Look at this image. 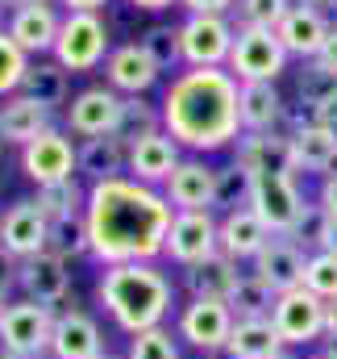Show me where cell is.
Instances as JSON below:
<instances>
[{
	"mask_svg": "<svg viewBox=\"0 0 337 359\" xmlns=\"http://www.w3.org/2000/svg\"><path fill=\"white\" fill-rule=\"evenodd\" d=\"M17 288H21V297L38 301L46 309H59L71 297V264L50 251H38L17 264Z\"/></svg>",
	"mask_w": 337,
	"mask_h": 359,
	"instance_id": "cell-16",
	"label": "cell"
},
{
	"mask_svg": "<svg viewBox=\"0 0 337 359\" xmlns=\"http://www.w3.org/2000/svg\"><path fill=\"white\" fill-rule=\"evenodd\" d=\"M321 343L337 347V301H325V339Z\"/></svg>",
	"mask_w": 337,
	"mask_h": 359,
	"instance_id": "cell-48",
	"label": "cell"
},
{
	"mask_svg": "<svg viewBox=\"0 0 337 359\" xmlns=\"http://www.w3.org/2000/svg\"><path fill=\"white\" fill-rule=\"evenodd\" d=\"M121 92H113L108 84H92L80 88L67 100V134L76 138H100V134H117L121 126Z\"/></svg>",
	"mask_w": 337,
	"mask_h": 359,
	"instance_id": "cell-13",
	"label": "cell"
},
{
	"mask_svg": "<svg viewBox=\"0 0 337 359\" xmlns=\"http://www.w3.org/2000/svg\"><path fill=\"white\" fill-rule=\"evenodd\" d=\"M275 297H279V292H275L271 284H262L254 271H246V276L238 280L234 297H229V309H234V318H271Z\"/></svg>",
	"mask_w": 337,
	"mask_h": 359,
	"instance_id": "cell-37",
	"label": "cell"
},
{
	"mask_svg": "<svg viewBox=\"0 0 337 359\" xmlns=\"http://www.w3.org/2000/svg\"><path fill=\"white\" fill-rule=\"evenodd\" d=\"M271 359H300V355H296V351H292V347H283V351H279V355H271Z\"/></svg>",
	"mask_w": 337,
	"mask_h": 359,
	"instance_id": "cell-55",
	"label": "cell"
},
{
	"mask_svg": "<svg viewBox=\"0 0 337 359\" xmlns=\"http://www.w3.org/2000/svg\"><path fill=\"white\" fill-rule=\"evenodd\" d=\"M87 243L100 268L113 264H159L167 247L175 209L163 188L138 184L129 176L87 184Z\"/></svg>",
	"mask_w": 337,
	"mask_h": 359,
	"instance_id": "cell-1",
	"label": "cell"
},
{
	"mask_svg": "<svg viewBox=\"0 0 337 359\" xmlns=\"http://www.w3.org/2000/svg\"><path fill=\"white\" fill-rule=\"evenodd\" d=\"M100 72H104V84L113 92H121V96H146V92L163 80V67L150 59V50L142 42L113 46Z\"/></svg>",
	"mask_w": 337,
	"mask_h": 359,
	"instance_id": "cell-17",
	"label": "cell"
},
{
	"mask_svg": "<svg viewBox=\"0 0 337 359\" xmlns=\"http://www.w3.org/2000/svg\"><path fill=\"white\" fill-rule=\"evenodd\" d=\"M317 59H321L325 67H334V72H337V25L329 29V38H325V46H321V55H317Z\"/></svg>",
	"mask_w": 337,
	"mask_h": 359,
	"instance_id": "cell-49",
	"label": "cell"
},
{
	"mask_svg": "<svg viewBox=\"0 0 337 359\" xmlns=\"http://www.w3.org/2000/svg\"><path fill=\"white\" fill-rule=\"evenodd\" d=\"M59 25H63V13L55 0H38V4H17L8 8V38L29 55V59H46L59 42Z\"/></svg>",
	"mask_w": 337,
	"mask_h": 359,
	"instance_id": "cell-14",
	"label": "cell"
},
{
	"mask_svg": "<svg viewBox=\"0 0 337 359\" xmlns=\"http://www.w3.org/2000/svg\"><path fill=\"white\" fill-rule=\"evenodd\" d=\"M42 359H55V355H42Z\"/></svg>",
	"mask_w": 337,
	"mask_h": 359,
	"instance_id": "cell-61",
	"label": "cell"
},
{
	"mask_svg": "<svg viewBox=\"0 0 337 359\" xmlns=\"http://www.w3.org/2000/svg\"><path fill=\"white\" fill-rule=\"evenodd\" d=\"M287 147H292V172L296 176H337V138L329 130L313 126V117L304 126L287 130Z\"/></svg>",
	"mask_w": 337,
	"mask_h": 359,
	"instance_id": "cell-22",
	"label": "cell"
},
{
	"mask_svg": "<svg viewBox=\"0 0 337 359\" xmlns=\"http://www.w3.org/2000/svg\"><path fill=\"white\" fill-rule=\"evenodd\" d=\"M229 330H234V309L229 301H200V297H187L179 309H175V339L200 355H221L225 343H229Z\"/></svg>",
	"mask_w": 337,
	"mask_h": 359,
	"instance_id": "cell-6",
	"label": "cell"
},
{
	"mask_svg": "<svg viewBox=\"0 0 337 359\" xmlns=\"http://www.w3.org/2000/svg\"><path fill=\"white\" fill-rule=\"evenodd\" d=\"M8 301H13V297H8V292H0V322H4V313H8Z\"/></svg>",
	"mask_w": 337,
	"mask_h": 359,
	"instance_id": "cell-54",
	"label": "cell"
},
{
	"mask_svg": "<svg viewBox=\"0 0 337 359\" xmlns=\"http://www.w3.org/2000/svg\"><path fill=\"white\" fill-rule=\"evenodd\" d=\"M317 205H321V209H325V213H329V217L337 222V176H325V180H321Z\"/></svg>",
	"mask_w": 337,
	"mask_h": 359,
	"instance_id": "cell-45",
	"label": "cell"
},
{
	"mask_svg": "<svg viewBox=\"0 0 337 359\" xmlns=\"http://www.w3.org/2000/svg\"><path fill=\"white\" fill-rule=\"evenodd\" d=\"M92 359H125V355H113V351H100V355H92Z\"/></svg>",
	"mask_w": 337,
	"mask_h": 359,
	"instance_id": "cell-58",
	"label": "cell"
},
{
	"mask_svg": "<svg viewBox=\"0 0 337 359\" xmlns=\"http://www.w3.org/2000/svg\"><path fill=\"white\" fill-rule=\"evenodd\" d=\"M271 326L283 339V347H292V351L317 347L325 339V301L317 292H308L304 284L300 288H287L271 305Z\"/></svg>",
	"mask_w": 337,
	"mask_h": 359,
	"instance_id": "cell-5",
	"label": "cell"
},
{
	"mask_svg": "<svg viewBox=\"0 0 337 359\" xmlns=\"http://www.w3.org/2000/svg\"><path fill=\"white\" fill-rule=\"evenodd\" d=\"M155 130H163V109H159L155 100H146V96H125V100H121L117 138H121L125 147H134L138 138H146V134H155Z\"/></svg>",
	"mask_w": 337,
	"mask_h": 359,
	"instance_id": "cell-35",
	"label": "cell"
},
{
	"mask_svg": "<svg viewBox=\"0 0 337 359\" xmlns=\"http://www.w3.org/2000/svg\"><path fill=\"white\" fill-rule=\"evenodd\" d=\"M25 67H29V55L8 38V29H0V100L13 96V92H21Z\"/></svg>",
	"mask_w": 337,
	"mask_h": 359,
	"instance_id": "cell-43",
	"label": "cell"
},
{
	"mask_svg": "<svg viewBox=\"0 0 337 359\" xmlns=\"http://www.w3.org/2000/svg\"><path fill=\"white\" fill-rule=\"evenodd\" d=\"M242 276H246V271H242L238 259H229V255L217 251V255H208V259H200V264H192V268H179V284L187 288V297H200V301H229Z\"/></svg>",
	"mask_w": 337,
	"mask_h": 359,
	"instance_id": "cell-25",
	"label": "cell"
},
{
	"mask_svg": "<svg viewBox=\"0 0 337 359\" xmlns=\"http://www.w3.org/2000/svg\"><path fill=\"white\" fill-rule=\"evenodd\" d=\"M125 359H183V343L175 339L171 326H155V330H142L129 339Z\"/></svg>",
	"mask_w": 337,
	"mask_h": 359,
	"instance_id": "cell-38",
	"label": "cell"
},
{
	"mask_svg": "<svg viewBox=\"0 0 337 359\" xmlns=\"http://www.w3.org/2000/svg\"><path fill=\"white\" fill-rule=\"evenodd\" d=\"M337 100V72L325 67L321 59H308L300 72H296V104H304L308 113L325 109Z\"/></svg>",
	"mask_w": 337,
	"mask_h": 359,
	"instance_id": "cell-32",
	"label": "cell"
},
{
	"mask_svg": "<svg viewBox=\"0 0 337 359\" xmlns=\"http://www.w3.org/2000/svg\"><path fill=\"white\" fill-rule=\"evenodd\" d=\"M108 351L104 347V330L87 309H59L55 313V330H50V355L55 359H92Z\"/></svg>",
	"mask_w": 337,
	"mask_h": 359,
	"instance_id": "cell-18",
	"label": "cell"
},
{
	"mask_svg": "<svg viewBox=\"0 0 337 359\" xmlns=\"http://www.w3.org/2000/svg\"><path fill=\"white\" fill-rule=\"evenodd\" d=\"M234 38H238V25L229 21V13H187L179 21L183 67H225Z\"/></svg>",
	"mask_w": 337,
	"mask_h": 359,
	"instance_id": "cell-9",
	"label": "cell"
},
{
	"mask_svg": "<svg viewBox=\"0 0 337 359\" xmlns=\"http://www.w3.org/2000/svg\"><path fill=\"white\" fill-rule=\"evenodd\" d=\"M4 8H8V4H4V0H0V29H4Z\"/></svg>",
	"mask_w": 337,
	"mask_h": 359,
	"instance_id": "cell-59",
	"label": "cell"
},
{
	"mask_svg": "<svg viewBox=\"0 0 337 359\" xmlns=\"http://www.w3.org/2000/svg\"><path fill=\"white\" fill-rule=\"evenodd\" d=\"M271 238H275V234L254 217L250 205L229 209V213H221V222H217V247H221V255H229V259H238V264H254L258 251H262Z\"/></svg>",
	"mask_w": 337,
	"mask_h": 359,
	"instance_id": "cell-24",
	"label": "cell"
},
{
	"mask_svg": "<svg viewBox=\"0 0 337 359\" xmlns=\"http://www.w3.org/2000/svg\"><path fill=\"white\" fill-rule=\"evenodd\" d=\"M125 4H134V8H146V13H163V8L179 4V0H125Z\"/></svg>",
	"mask_w": 337,
	"mask_h": 359,
	"instance_id": "cell-51",
	"label": "cell"
},
{
	"mask_svg": "<svg viewBox=\"0 0 337 359\" xmlns=\"http://www.w3.org/2000/svg\"><path fill=\"white\" fill-rule=\"evenodd\" d=\"M50 126H55V113L46 104H38L34 96L13 92L0 100V142L4 147H25L38 134H46Z\"/></svg>",
	"mask_w": 337,
	"mask_h": 359,
	"instance_id": "cell-26",
	"label": "cell"
},
{
	"mask_svg": "<svg viewBox=\"0 0 337 359\" xmlns=\"http://www.w3.org/2000/svg\"><path fill=\"white\" fill-rule=\"evenodd\" d=\"M179 159H183V147L171 138L167 130H155V134H146V138H138L129 147L125 176L138 180V184H150V188H163L171 180V172L179 168Z\"/></svg>",
	"mask_w": 337,
	"mask_h": 359,
	"instance_id": "cell-20",
	"label": "cell"
},
{
	"mask_svg": "<svg viewBox=\"0 0 337 359\" xmlns=\"http://www.w3.org/2000/svg\"><path fill=\"white\" fill-rule=\"evenodd\" d=\"M300 4H313V8H321V13H329V8H337V0H300Z\"/></svg>",
	"mask_w": 337,
	"mask_h": 359,
	"instance_id": "cell-53",
	"label": "cell"
},
{
	"mask_svg": "<svg viewBox=\"0 0 337 359\" xmlns=\"http://www.w3.org/2000/svg\"><path fill=\"white\" fill-rule=\"evenodd\" d=\"M163 196L171 201V209H213L217 196V168L204 155H183L179 168L171 172V180L163 184Z\"/></svg>",
	"mask_w": 337,
	"mask_h": 359,
	"instance_id": "cell-19",
	"label": "cell"
},
{
	"mask_svg": "<svg viewBox=\"0 0 337 359\" xmlns=\"http://www.w3.org/2000/svg\"><path fill=\"white\" fill-rule=\"evenodd\" d=\"M8 8H17V4H38V0H4Z\"/></svg>",
	"mask_w": 337,
	"mask_h": 359,
	"instance_id": "cell-57",
	"label": "cell"
},
{
	"mask_svg": "<svg viewBox=\"0 0 337 359\" xmlns=\"http://www.w3.org/2000/svg\"><path fill=\"white\" fill-rule=\"evenodd\" d=\"M21 172H25V180H34L38 188H42V184H59V180L80 176L71 134L59 130V126H50L46 134H38L34 142H25V147H21Z\"/></svg>",
	"mask_w": 337,
	"mask_h": 359,
	"instance_id": "cell-12",
	"label": "cell"
},
{
	"mask_svg": "<svg viewBox=\"0 0 337 359\" xmlns=\"http://www.w3.org/2000/svg\"><path fill=\"white\" fill-rule=\"evenodd\" d=\"M287 50L279 42L275 29H258V25H238V38H234V50H229V76L238 84H250V80H279L287 72Z\"/></svg>",
	"mask_w": 337,
	"mask_h": 359,
	"instance_id": "cell-8",
	"label": "cell"
},
{
	"mask_svg": "<svg viewBox=\"0 0 337 359\" xmlns=\"http://www.w3.org/2000/svg\"><path fill=\"white\" fill-rule=\"evenodd\" d=\"M308 292H317L321 301H337V255L334 251H317L304 259V280Z\"/></svg>",
	"mask_w": 337,
	"mask_h": 359,
	"instance_id": "cell-41",
	"label": "cell"
},
{
	"mask_svg": "<svg viewBox=\"0 0 337 359\" xmlns=\"http://www.w3.org/2000/svg\"><path fill=\"white\" fill-rule=\"evenodd\" d=\"M187 13H229L234 0H179Z\"/></svg>",
	"mask_w": 337,
	"mask_h": 359,
	"instance_id": "cell-46",
	"label": "cell"
},
{
	"mask_svg": "<svg viewBox=\"0 0 337 359\" xmlns=\"http://www.w3.org/2000/svg\"><path fill=\"white\" fill-rule=\"evenodd\" d=\"M0 359H17V355H8V351H0Z\"/></svg>",
	"mask_w": 337,
	"mask_h": 359,
	"instance_id": "cell-60",
	"label": "cell"
},
{
	"mask_svg": "<svg viewBox=\"0 0 337 359\" xmlns=\"http://www.w3.org/2000/svg\"><path fill=\"white\" fill-rule=\"evenodd\" d=\"M21 92H25V96H34L38 104H46V109L55 113L59 104H67V100H71V72H67V67H59L55 59H29L25 80H21Z\"/></svg>",
	"mask_w": 337,
	"mask_h": 359,
	"instance_id": "cell-31",
	"label": "cell"
},
{
	"mask_svg": "<svg viewBox=\"0 0 337 359\" xmlns=\"http://www.w3.org/2000/svg\"><path fill=\"white\" fill-rule=\"evenodd\" d=\"M304 188H300V176L292 172H271V176H254L250 180V205L254 217L271 230V234H287L292 222L300 217L304 209Z\"/></svg>",
	"mask_w": 337,
	"mask_h": 359,
	"instance_id": "cell-10",
	"label": "cell"
},
{
	"mask_svg": "<svg viewBox=\"0 0 337 359\" xmlns=\"http://www.w3.org/2000/svg\"><path fill=\"white\" fill-rule=\"evenodd\" d=\"M283 113H287V100H283V92L275 88L271 80L238 84V117H242V130L246 134L283 130Z\"/></svg>",
	"mask_w": 337,
	"mask_h": 359,
	"instance_id": "cell-28",
	"label": "cell"
},
{
	"mask_svg": "<svg viewBox=\"0 0 337 359\" xmlns=\"http://www.w3.org/2000/svg\"><path fill=\"white\" fill-rule=\"evenodd\" d=\"M250 180L234 159L225 163V168H217V196H213V213L221 209V213H229V209H242L246 201H250Z\"/></svg>",
	"mask_w": 337,
	"mask_h": 359,
	"instance_id": "cell-40",
	"label": "cell"
},
{
	"mask_svg": "<svg viewBox=\"0 0 337 359\" xmlns=\"http://www.w3.org/2000/svg\"><path fill=\"white\" fill-rule=\"evenodd\" d=\"M329 251L337 255V222H334V230H329Z\"/></svg>",
	"mask_w": 337,
	"mask_h": 359,
	"instance_id": "cell-56",
	"label": "cell"
},
{
	"mask_svg": "<svg viewBox=\"0 0 337 359\" xmlns=\"http://www.w3.org/2000/svg\"><path fill=\"white\" fill-rule=\"evenodd\" d=\"M108 50H113V34L100 13H63L59 42L50 50L59 67H67L71 76H92L104 67Z\"/></svg>",
	"mask_w": 337,
	"mask_h": 359,
	"instance_id": "cell-4",
	"label": "cell"
},
{
	"mask_svg": "<svg viewBox=\"0 0 337 359\" xmlns=\"http://www.w3.org/2000/svg\"><path fill=\"white\" fill-rule=\"evenodd\" d=\"M34 201L42 205V213L50 222H63V217H80L84 213L87 188L80 184V176H71V180H59V184H42Z\"/></svg>",
	"mask_w": 337,
	"mask_h": 359,
	"instance_id": "cell-34",
	"label": "cell"
},
{
	"mask_svg": "<svg viewBox=\"0 0 337 359\" xmlns=\"http://www.w3.org/2000/svg\"><path fill=\"white\" fill-rule=\"evenodd\" d=\"M46 251H50V255H59V259H67V264H76V259L92 255L84 213H80V217H63V222H50V238H46Z\"/></svg>",
	"mask_w": 337,
	"mask_h": 359,
	"instance_id": "cell-36",
	"label": "cell"
},
{
	"mask_svg": "<svg viewBox=\"0 0 337 359\" xmlns=\"http://www.w3.org/2000/svg\"><path fill=\"white\" fill-rule=\"evenodd\" d=\"M76 163H80V176H87V184L117 180V176H125V168H129V147H125L117 134L80 138V147H76Z\"/></svg>",
	"mask_w": 337,
	"mask_h": 359,
	"instance_id": "cell-29",
	"label": "cell"
},
{
	"mask_svg": "<svg viewBox=\"0 0 337 359\" xmlns=\"http://www.w3.org/2000/svg\"><path fill=\"white\" fill-rule=\"evenodd\" d=\"M296 0H234V17L238 25H258V29H279V21L287 17Z\"/></svg>",
	"mask_w": 337,
	"mask_h": 359,
	"instance_id": "cell-42",
	"label": "cell"
},
{
	"mask_svg": "<svg viewBox=\"0 0 337 359\" xmlns=\"http://www.w3.org/2000/svg\"><path fill=\"white\" fill-rule=\"evenodd\" d=\"M55 313L29 297H13L8 313L0 322V351L17 359H42L50 355V330H55Z\"/></svg>",
	"mask_w": 337,
	"mask_h": 359,
	"instance_id": "cell-7",
	"label": "cell"
},
{
	"mask_svg": "<svg viewBox=\"0 0 337 359\" xmlns=\"http://www.w3.org/2000/svg\"><path fill=\"white\" fill-rule=\"evenodd\" d=\"M96 305L113 318L121 334H142L155 326H167L175 313V280L163 264H113L100 268L96 280Z\"/></svg>",
	"mask_w": 337,
	"mask_h": 359,
	"instance_id": "cell-3",
	"label": "cell"
},
{
	"mask_svg": "<svg viewBox=\"0 0 337 359\" xmlns=\"http://www.w3.org/2000/svg\"><path fill=\"white\" fill-rule=\"evenodd\" d=\"M308 359H337V347H329V343H321V347H317V351H313Z\"/></svg>",
	"mask_w": 337,
	"mask_h": 359,
	"instance_id": "cell-52",
	"label": "cell"
},
{
	"mask_svg": "<svg viewBox=\"0 0 337 359\" xmlns=\"http://www.w3.org/2000/svg\"><path fill=\"white\" fill-rule=\"evenodd\" d=\"M138 42L150 50V59H155L163 72H183V42H179V25H150Z\"/></svg>",
	"mask_w": 337,
	"mask_h": 359,
	"instance_id": "cell-39",
	"label": "cell"
},
{
	"mask_svg": "<svg viewBox=\"0 0 337 359\" xmlns=\"http://www.w3.org/2000/svg\"><path fill=\"white\" fill-rule=\"evenodd\" d=\"M59 4H63L67 13H100L108 0H59Z\"/></svg>",
	"mask_w": 337,
	"mask_h": 359,
	"instance_id": "cell-50",
	"label": "cell"
},
{
	"mask_svg": "<svg viewBox=\"0 0 337 359\" xmlns=\"http://www.w3.org/2000/svg\"><path fill=\"white\" fill-rule=\"evenodd\" d=\"M234 163L246 176H271V172H292V147L283 130H262V134H238L234 142ZM296 176V172H292Z\"/></svg>",
	"mask_w": 337,
	"mask_h": 359,
	"instance_id": "cell-23",
	"label": "cell"
},
{
	"mask_svg": "<svg viewBox=\"0 0 337 359\" xmlns=\"http://www.w3.org/2000/svg\"><path fill=\"white\" fill-rule=\"evenodd\" d=\"M304 251L287 238V234H275L262 251H258V259L250 264V271L262 280V284H271L275 292H287V288H300V280H304Z\"/></svg>",
	"mask_w": 337,
	"mask_h": 359,
	"instance_id": "cell-27",
	"label": "cell"
},
{
	"mask_svg": "<svg viewBox=\"0 0 337 359\" xmlns=\"http://www.w3.org/2000/svg\"><path fill=\"white\" fill-rule=\"evenodd\" d=\"M217 213L213 209H179L175 222H171L167 247H163V259L175 268H192L208 255H217Z\"/></svg>",
	"mask_w": 337,
	"mask_h": 359,
	"instance_id": "cell-11",
	"label": "cell"
},
{
	"mask_svg": "<svg viewBox=\"0 0 337 359\" xmlns=\"http://www.w3.org/2000/svg\"><path fill=\"white\" fill-rule=\"evenodd\" d=\"M46 238H50V217L42 213V205L34 196H21L0 213V247L13 259H29V255L46 251Z\"/></svg>",
	"mask_w": 337,
	"mask_h": 359,
	"instance_id": "cell-15",
	"label": "cell"
},
{
	"mask_svg": "<svg viewBox=\"0 0 337 359\" xmlns=\"http://www.w3.org/2000/svg\"><path fill=\"white\" fill-rule=\"evenodd\" d=\"M329 29H334V21H329V13H321V8H313V4H292L287 8V17L279 21V42H283V50L292 55V59H317L321 55V46H325V38H329Z\"/></svg>",
	"mask_w": 337,
	"mask_h": 359,
	"instance_id": "cell-21",
	"label": "cell"
},
{
	"mask_svg": "<svg viewBox=\"0 0 337 359\" xmlns=\"http://www.w3.org/2000/svg\"><path fill=\"white\" fill-rule=\"evenodd\" d=\"M329 230H334V217L317 205V201H304L300 217L292 222L287 238L304 251V255H317V251H329Z\"/></svg>",
	"mask_w": 337,
	"mask_h": 359,
	"instance_id": "cell-33",
	"label": "cell"
},
{
	"mask_svg": "<svg viewBox=\"0 0 337 359\" xmlns=\"http://www.w3.org/2000/svg\"><path fill=\"white\" fill-rule=\"evenodd\" d=\"M17 264H21V259H13V255L0 247V292H8V297H13V288H17Z\"/></svg>",
	"mask_w": 337,
	"mask_h": 359,
	"instance_id": "cell-44",
	"label": "cell"
},
{
	"mask_svg": "<svg viewBox=\"0 0 337 359\" xmlns=\"http://www.w3.org/2000/svg\"><path fill=\"white\" fill-rule=\"evenodd\" d=\"M283 351V339L275 334L271 318H234L229 343H225V359H271Z\"/></svg>",
	"mask_w": 337,
	"mask_h": 359,
	"instance_id": "cell-30",
	"label": "cell"
},
{
	"mask_svg": "<svg viewBox=\"0 0 337 359\" xmlns=\"http://www.w3.org/2000/svg\"><path fill=\"white\" fill-rule=\"evenodd\" d=\"M313 117V126H321V130H329L337 138V100L334 104H325V109H317V113H308Z\"/></svg>",
	"mask_w": 337,
	"mask_h": 359,
	"instance_id": "cell-47",
	"label": "cell"
},
{
	"mask_svg": "<svg viewBox=\"0 0 337 359\" xmlns=\"http://www.w3.org/2000/svg\"><path fill=\"white\" fill-rule=\"evenodd\" d=\"M163 130L187 155L234 151L242 134L238 117V80L229 67H183L163 88Z\"/></svg>",
	"mask_w": 337,
	"mask_h": 359,
	"instance_id": "cell-2",
	"label": "cell"
}]
</instances>
